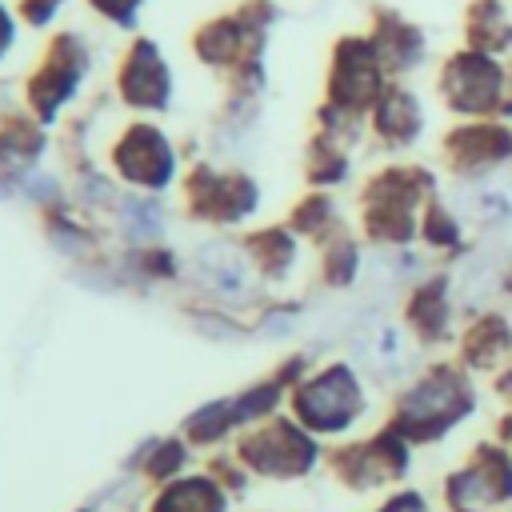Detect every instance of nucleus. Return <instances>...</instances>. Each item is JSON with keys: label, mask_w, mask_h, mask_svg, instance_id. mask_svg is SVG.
<instances>
[{"label": "nucleus", "mask_w": 512, "mask_h": 512, "mask_svg": "<svg viewBox=\"0 0 512 512\" xmlns=\"http://www.w3.org/2000/svg\"><path fill=\"white\" fill-rule=\"evenodd\" d=\"M448 88L456 92V104L468 112H484L500 96V72L480 56H460L448 72Z\"/></svg>", "instance_id": "nucleus-1"}]
</instances>
